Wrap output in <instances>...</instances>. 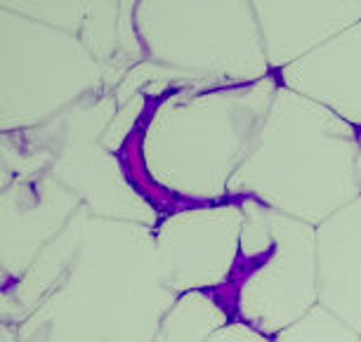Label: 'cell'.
Segmentation results:
<instances>
[{
	"mask_svg": "<svg viewBox=\"0 0 361 342\" xmlns=\"http://www.w3.org/2000/svg\"><path fill=\"white\" fill-rule=\"evenodd\" d=\"M274 342H361V335L317 305L307 317L279 333Z\"/></svg>",
	"mask_w": 361,
	"mask_h": 342,
	"instance_id": "11",
	"label": "cell"
},
{
	"mask_svg": "<svg viewBox=\"0 0 361 342\" xmlns=\"http://www.w3.org/2000/svg\"><path fill=\"white\" fill-rule=\"evenodd\" d=\"M269 66L286 68L361 22V3H253Z\"/></svg>",
	"mask_w": 361,
	"mask_h": 342,
	"instance_id": "9",
	"label": "cell"
},
{
	"mask_svg": "<svg viewBox=\"0 0 361 342\" xmlns=\"http://www.w3.org/2000/svg\"><path fill=\"white\" fill-rule=\"evenodd\" d=\"M231 321L213 291H194L177 298L152 342H206Z\"/></svg>",
	"mask_w": 361,
	"mask_h": 342,
	"instance_id": "10",
	"label": "cell"
},
{
	"mask_svg": "<svg viewBox=\"0 0 361 342\" xmlns=\"http://www.w3.org/2000/svg\"><path fill=\"white\" fill-rule=\"evenodd\" d=\"M281 85L361 128V22L279 71Z\"/></svg>",
	"mask_w": 361,
	"mask_h": 342,
	"instance_id": "7",
	"label": "cell"
},
{
	"mask_svg": "<svg viewBox=\"0 0 361 342\" xmlns=\"http://www.w3.org/2000/svg\"><path fill=\"white\" fill-rule=\"evenodd\" d=\"M241 224V203L234 198L163 217L154 229V248L168 288L175 295L222 288L238 252Z\"/></svg>",
	"mask_w": 361,
	"mask_h": 342,
	"instance_id": "6",
	"label": "cell"
},
{
	"mask_svg": "<svg viewBox=\"0 0 361 342\" xmlns=\"http://www.w3.org/2000/svg\"><path fill=\"white\" fill-rule=\"evenodd\" d=\"M359 130L305 94L279 85L253 147L229 182L231 198L319 227L361 196Z\"/></svg>",
	"mask_w": 361,
	"mask_h": 342,
	"instance_id": "2",
	"label": "cell"
},
{
	"mask_svg": "<svg viewBox=\"0 0 361 342\" xmlns=\"http://www.w3.org/2000/svg\"><path fill=\"white\" fill-rule=\"evenodd\" d=\"M199 22V3H140L135 8V29L161 64L231 78L234 85L267 78L269 61L253 3H206V26L201 29Z\"/></svg>",
	"mask_w": 361,
	"mask_h": 342,
	"instance_id": "5",
	"label": "cell"
},
{
	"mask_svg": "<svg viewBox=\"0 0 361 342\" xmlns=\"http://www.w3.org/2000/svg\"><path fill=\"white\" fill-rule=\"evenodd\" d=\"M161 276L154 229L85 217L69 269L17 342H152L177 303Z\"/></svg>",
	"mask_w": 361,
	"mask_h": 342,
	"instance_id": "1",
	"label": "cell"
},
{
	"mask_svg": "<svg viewBox=\"0 0 361 342\" xmlns=\"http://www.w3.org/2000/svg\"><path fill=\"white\" fill-rule=\"evenodd\" d=\"M357 173H359V182H361V128H359V156H357Z\"/></svg>",
	"mask_w": 361,
	"mask_h": 342,
	"instance_id": "13",
	"label": "cell"
},
{
	"mask_svg": "<svg viewBox=\"0 0 361 342\" xmlns=\"http://www.w3.org/2000/svg\"><path fill=\"white\" fill-rule=\"evenodd\" d=\"M276 90L274 78H262L189 99L161 97L152 116L142 114L140 133L121 147L137 156L126 163V173L140 166L175 201L229 198L231 177L246 161Z\"/></svg>",
	"mask_w": 361,
	"mask_h": 342,
	"instance_id": "3",
	"label": "cell"
},
{
	"mask_svg": "<svg viewBox=\"0 0 361 342\" xmlns=\"http://www.w3.org/2000/svg\"><path fill=\"white\" fill-rule=\"evenodd\" d=\"M319 305L361 335V196L317 227Z\"/></svg>",
	"mask_w": 361,
	"mask_h": 342,
	"instance_id": "8",
	"label": "cell"
},
{
	"mask_svg": "<svg viewBox=\"0 0 361 342\" xmlns=\"http://www.w3.org/2000/svg\"><path fill=\"white\" fill-rule=\"evenodd\" d=\"M234 201L243 213L238 252L227 283L213 293L231 321L276 338L319 305L317 227L255 198Z\"/></svg>",
	"mask_w": 361,
	"mask_h": 342,
	"instance_id": "4",
	"label": "cell"
},
{
	"mask_svg": "<svg viewBox=\"0 0 361 342\" xmlns=\"http://www.w3.org/2000/svg\"><path fill=\"white\" fill-rule=\"evenodd\" d=\"M206 342H274V338L264 335L255 328L246 324H238V321H229L227 326H222L220 331H215Z\"/></svg>",
	"mask_w": 361,
	"mask_h": 342,
	"instance_id": "12",
	"label": "cell"
}]
</instances>
